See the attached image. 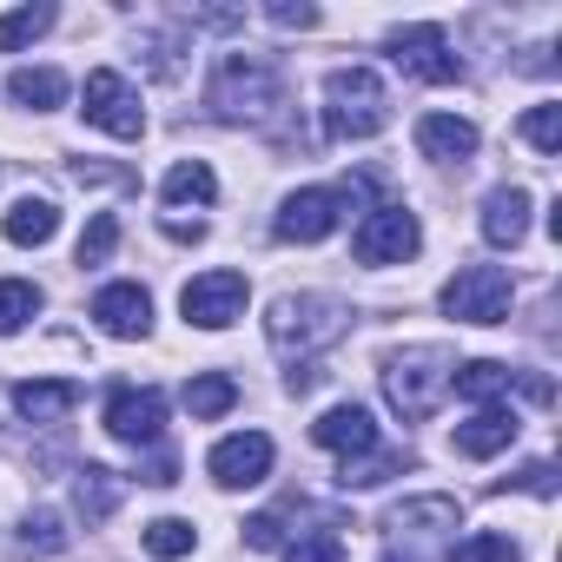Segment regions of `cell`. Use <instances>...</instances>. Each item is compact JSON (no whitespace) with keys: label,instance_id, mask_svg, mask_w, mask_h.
I'll use <instances>...</instances> for the list:
<instances>
[{"label":"cell","instance_id":"30","mask_svg":"<svg viewBox=\"0 0 562 562\" xmlns=\"http://www.w3.org/2000/svg\"><path fill=\"white\" fill-rule=\"evenodd\" d=\"M443 562H522V549H516L503 529H476V536L450 542V555H443Z\"/></svg>","mask_w":562,"mask_h":562},{"label":"cell","instance_id":"1","mask_svg":"<svg viewBox=\"0 0 562 562\" xmlns=\"http://www.w3.org/2000/svg\"><path fill=\"white\" fill-rule=\"evenodd\" d=\"M450 371H457V351L450 345H404L384 358V404L404 417V424H424L443 397H450Z\"/></svg>","mask_w":562,"mask_h":562},{"label":"cell","instance_id":"34","mask_svg":"<svg viewBox=\"0 0 562 562\" xmlns=\"http://www.w3.org/2000/svg\"><path fill=\"white\" fill-rule=\"evenodd\" d=\"M21 542H27V549H41V555H54V549H67V529H60V516H54V509H34V516L21 522Z\"/></svg>","mask_w":562,"mask_h":562},{"label":"cell","instance_id":"39","mask_svg":"<svg viewBox=\"0 0 562 562\" xmlns=\"http://www.w3.org/2000/svg\"><path fill=\"white\" fill-rule=\"evenodd\" d=\"M166 232H172V238H205V225H199V218H192V225H186V218H166Z\"/></svg>","mask_w":562,"mask_h":562},{"label":"cell","instance_id":"28","mask_svg":"<svg viewBox=\"0 0 562 562\" xmlns=\"http://www.w3.org/2000/svg\"><path fill=\"white\" fill-rule=\"evenodd\" d=\"M139 542H146V555H153V562H179V555H192V549H199V529H192L186 516H159V522H146V529H139Z\"/></svg>","mask_w":562,"mask_h":562},{"label":"cell","instance_id":"5","mask_svg":"<svg viewBox=\"0 0 562 562\" xmlns=\"http://www.w3.org/2000/svg\"><path fill=\"white\" fill-rule=\"evenodd\" d=\"M391 126V93L371 67L325 74V133L331 139H378Z\"/></svg>","mask_w":562,"mask_h":562},{"label":"cell","instance_id":"33","mask_svg":"<svg viewBox=\"0 0 562 562\" xmlns=\"http://www.w3.org/2000/svg\"><path fill=\"white\" fill-rule=\"evenodd\" d=\"M522 139L536 153H562V106H529L522 113Z\"/></svg>","mask_w":562,"mask_h":562},{"label":"cell","instance_id":"21","mask_svg":"<svg viewBox=\"0 0 562 562\" xmlns=\"http://www.w3.org/2000/svg\"><path fill=\"white\" fill-rule=\"evenodd\" d=\"M8 100L27 106V113H54V106H67V74L60 67H14Z\"/></svg>","mask_w":562,"mask_h":562},{"label":"cell","instance_id":"4","mask_svg":"<svg viewBox=\"0 0 562 562\" xmlns=\"http://www.w3.org/2000/svg\"><path fill=\"white\" fill-rule=\"evenodd\" d=\"M285 100V87H278V67L258 60V54H225L212 67V87H205V106L225 120V126H258L271 120V106Z\"/></svg>","mask_w":562,"mask_h":562},{"label":"cell","instance_id":"2","mask_svg":"<svg viewBox=\"0 0 562 562\" xmlns=\"http://www.w3.org/2000/svg\"><path fill=\"white\" fill-rule=\"evenodd\" d=\"M351 331V312L325 292H285L265 312V338L278 358H318L325 345H338Z\"/></svg>","mask_w":562,"mask_h":562},{"label":"cell","instance_id":"38","mask_svg":"<svg viewBox=\"0 0 562 562\" xmlns=\"http://www.w3.org/2000/svg\"><path fill=\"white\" fill-rule=\"evenodd\" d=\"M172 470H179V463H172V457H166V450H159V457H153V463H146V470H139V483H153V490H166V483H179V476H172Z\"/></svg>","mask_w":562,"mask_h":562},{"label":"cell","instance_id":"8","mask_svg":"<svg viewBox=\"0 0 562 562\" xmlns=\"http://www.w3.org/2000/svg\"><path fill=\"white\" fill-rule=\"evenodd\" d=\"M245 299H251V285H245V271H199L192 285L179 292V312H186V325H199V331H232L238 318H245Z\"/></svg>","mask_w":562,"mask_h":562},{"label":"cell","instance_id":"26","mask_svg":"<svg viewBox=\"0 0 562 562\" xmlns=\"http://www.w3.org/2000/svg\"><path fill=\"white\" fill-rule=\"evenodd\" d=\"M0 232H8L14 245H47V238L60 232V205H54V199H21Z\"/></svg>","mask_w":562,"mask_h":562},{"label":"cell","instance_id":"37","mask_svg":"<svg viewBox=\"0 0 562 562\" xmlns=\"http://www.w3.org/2000/svg\"><path fill=\"white\" fill-rule=\"evenodd\" d=\"M509 483H516V490H529V496H555V463H522ZM509 483H503V490H509Z\"/></svg>","mask_w":562,"mask_h":562},{"label":"cell","instance_id":"35","mask_svg":"<svg viewBox=\"0 0 562 562\" xmlns=\"http://www.w3.org/2000/svg\"><path fill=\"white\" fill-rule=\"evenodd\" d=\"M245 542H251V549H285V516H278V509L251 516V522H245Z\"/></svg>","mask_w":562,"mask_h":562},{"label":"cell","instance_id":"6","mask_svg":"<svg viewBox=\"0 0 562 562\" xmlns=\"http://www.w3.org/2000/svg\"><path fill=\"white\" fill-rule=\"evenodd\" d=\"M384 54H391V67H397V74H411V80H424V87H450V80H463V54L450 47V34H443L437 21L391 27Z\"/></svg>","mask_w":562,"mask_h":562},{"label":"cell","instance_id":"14","mask_svg":"<svg viewBox=\"0 0 562 562\" xmlns=\"http://www.w3.org/2000/svg\"><path fill=\"white\" fill-rule=\"evenodd\" d=\"M93 325H100L106 338H146V331H153V299H146V285H133V278H120V285H100Z\"/></svg>","mask_w":562,"mask_h":562},{"label":"cell","instance_id":"11","mask_svg":"<svg viewBox=\"0 0 562 562\" xmlns=\"http://www.w3.org/2000/svg\"><path fill=\"white\" fill-rule=\"evenodd\" d=\"M345 205H351V192H338V186H305V192H292L285 205H278L271 232L285 238V245H318V238L338 232Z\"/></svg>","mask_w":562,"mask_h":562},{"label":"cell","instance_id":"9","mask_svg":"<svg viewBox=\"0 0 562 562\" xmlns=\"http://www.w3.org/2000/svg\"><path fill=\"white\" fill-rule=\"evenodd\" d=\"M80 113H87V126H100V133H113V139H139V133H146V106H139L133 80L113 74V67H93V74H87Z\"/></svg>","mask_w":562,"mask_h":562},{"label":"cell","instance_id":"18","mask_svg":"<svg viewBox=\"0 0 562 562\" xmlns=\"http://www.w3.org/2000/svg\"><path fill=\"white\" fill-rule=\"evenodd\" d=\"M483 238H490L496 251H516V245L529 238V192H522V186H496V192L483 199Z\"/></svg>","mask_w":562,"mask_h":562},{"label":"cell","instance_id":"13","mask_svg":"<svg viewBox=\"0 0 562 562\" xmlns=\"http://www.w3.org/2000/svg\"><path fill=\"white\" fill-rule=\"evenodd\" d=\"M271 437L265 430H232V437H218L212 443V457H205V470H212V483L218 490H251V483H265L271 476Z\"/></svg>","mask_w":562,"mask_h":562},{"label":"cell","instance_id":"29","mask_svg":"<svg viewBox=\"0 0 562 562\" xmlns=\"http://www.w3.org/2000/svg\"><path fill=\"white\" fill-rule=\"evenodd\" d=\"M60 14L47 8V0H41V8H14V14H0V54H21V47H34L47 27H54Z\"/></svg>","mask_w":562,"mask_h":562},{"label":"cell","instance_id":"15","mask_svg":"<svg viewBox=\"0 0 562 562\" xmlns=\"http://www.w3.org/2000/svg\"><path fill=\"white\" fill-rule=\"evenodd\" d=\"M312 443H318V450H338V463H351V457L378 450V424H371L364 404H331V411L312 424Z\"/></svg>","mask_w":562,"mask_h":562},{"label":"cell","instance_id":"24","mask_svg":"<svg viewBox=\"0 0 562 562\" xmlns=\"http://www.w3.org/2000/svg\"><path fill=\"white\" fill-rule=\"evenodd\" d=\"M186 411L199 417V424H212V417H225L232 404H238V384L225 378V371H199V378H186Z\"/></svg>","mask_w":562,"mask_h":562},{"label":"cell","instance_id":"10","mask_svg":"<svg viewBox=\"0 0 562 562\" xmlns=\"http://www.w3.org/2000/svg\"><path fill=\"white\" fill-rule=\"evenodd\" d=\"M417 245H424V225L404 205H371L351 232L358 265H404V258H417Z\"/></svg>","mask_w":562,"mask_h":562},{"label":"cell","instance_id":"12","mask_svg":"<svg viewBox=\"0 0 562 562\" xmlns=\"http://www.w3.org/2000/svg\"><path fill=\"white\" fill-rule=\"evenodd\" d=\"M106 437H120L133 450H153L166 437V397L153 384H120L106 397Z\"/></svg>","mask_w":562,"mask_h":562},{"label":"cell","instance_id":"31","mask_svg":"<svg viewBox=\"0 0 562 562\" xmlns=\"http://www.w3.org/2000/svg\"><path fill=\"white\" fill-rule=\"evenodd\" d=\"M285 562H345V536L331 522L299 529V536H285Z\"/></svg>","mask_w":562,"mask_h":562},{"label":"cell","instance_id":"3","mask_svg":"<svg viewBox=\"0 0 562 562\" xmlns=\"http://www.w3.org/2000/svg\"><path fill=\"white\" fill-rule=\"evenodd\" d=\"M457 522H463V503L457 496H404L391 503L384 516V562H443L450 542H457Z\"/></svg>","mask_w":562,"mask_h":562},{"label":"cell","instance_id":"27","mask_svg":"<svg viewBox=\"0 0 562 562\" xmlns=\"http://www.w3.org/2000/svg\"><path fill=\"white\" fill-rule=\"evenodd\" d=\"M41 318V285L34 278H0V338H14Z\"/></svg>","mask_w":562,"mask_h":562},{"label":"cell","instance_id":"19","mask_svg":"<svg viewBox=\"0 0 562 562\" xmlns=\"http://www.w3.org/2000/svg\"><path fill=\"white\" fill-rule=\"evenodd\" d=\"M516 430H522V424H516V411L490 404V411H476L470 424H457V437H450V443H457V457H476V463H483V457L509 450V443H516Z\"/></svg>","mask_w":562,"mask_h":562},{"label":"cell","instance_id":"17","mask_svg":"<svg viewBox=\"0 0 562 562\" xmlns=\"http://www.w3.org/2000/svg\"><path fill=\"white\" fill-rule=\"evenodd\" d=\"M74 404H80V384L74 378H21L14 384V411L27 424H67Z\"/></svg>","mask_w":562,"mask_h":562},{"label":"cell","instance_id":"20","mask_svg":"<svg viewBox=\"0 0 562 562\" xmlns=\"http://www.w3.org/2000/svg\"><path fill=\"white\" fill-rule=\"evenodd\" d=\"M509 384H516V371L496 364V358H470V364L450 371V391H457L463 404H476V411H490L496 397H509Z\"/></svg>","mask_w":562,"mask_h":562},{"label":"cell","instance_id":"25","mask_svg":"<svg viewBox=\"0 0 562 562\" xmlns=\"http://www.w3.org/2000/svg\"><path fill=\"white\" fill-rule=\"evenodd\" d=\"M120 496H126V483H120L113 470H100V463H87V470H80V483H74V503H80V516H87V522H106V516L120 509Z\"/></svg>","mask_w":562,"mask_h":562},{"label":"cell","instance_id":"16","mask_svg":"<svg viewBox=\"0 0 562 562\" xmlns=\"http://www.w3.org/2000/svg\"><path fill=\"white\" fill-rule=\"evenodd\" d=\"M417 153L437 159V166H463L476 153V126L463 113H424L417 120Z\"/></svg>","mask_w":562,"mask_h":562},{"label":"cell","instance_id":"7","mask_svg":"<svg viewBox=\"0 0 562 562\" xmlns=\"http://www.w3.org/2000/svg\"><path fill=\"white\" fill-rule=\"evenodd\" d=\"M509 299H516V285L503 265H457V278L443 285V312L457 325H503Z\"/></svg>","mask_w":562,"mask_h":562},{"label":"cell","instance_id":"36","mask_svg":"<svg viewBox=\"0 0 562 562\" xmlns=\"http://www.w3.org/2000/svg\"><path fill=\"white\" fill-rule=\"evenodd\" d=\"M265 21H271V27H299V34H305V27H318V8H305V0H299V8H292V0H271Z\"/></svg>","mask_w":562,"mask_h":562},{"label":"cell","instance_id":"23","mask_svg":"<svg viewBox=\"0 0 562 562\" xmlns=\"http://www.w3.org/2000/svg\"><path fill=\"white\" fill-rule=\"evenodd\" d=\"M411 470V450H364V457H351V463H338V490H378L384 476H404Z\"/></svg>","mask_w":562,"mask_h":562},{"label":"cell","instance_id":"22","mask_svg":"<svg viewBox=\"0 0 562 562\" xmlns=\"http://www.w3.org/2000/svg\"><path fill=\"white\" fill-rule=\"evenodd\" d=\"M159 199H166V205H212V199H218V179H212L205 159H179V166L159 179Z\"/></svg>","mask_w":562,"mask_h":562},{"label":"cell","instance_id":"32","mask_svg":"<svg viewBox=\"0 0 562 562\" xmlns=\"http://www.w3.org/2000/svg\"><path fill=\"white\" fill-rule=\"evenodd\" d=\"M113 245H120V218H113V212H93L87 232H80V265H106Z\"/></svg>","mask_w":562,"mask_h":562}]
</instances>
